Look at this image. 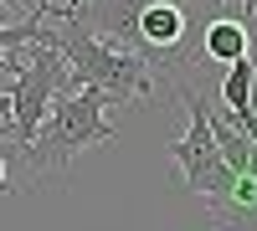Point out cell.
<instances>
[{
    "mask_svg": "<svg viewBox=\"0 0 257 231\" xmlns=\"http://www.w3.org/2000/svg\"><path fill=\"white\" fill-rule=\"evenodd\" d=\"M67 6H88V0H67Z\"/></svg>",
    "mask_w": 257,
    "mask_h": 231,
    "instance_id": "obj_11",
    "label": "cell"
},
{
    "mask_svg": "<svg viewBox=\"0 0 257 231\" xmlns=\"http://www.w3.org/2000/svg\"><path fill=\"white\" fill-rule=\"evenodd\" d=\"M0 6H6V0H0ZM36 11H41V16H47V21L57 16V6H52V0H36Z\"/></svg>",
    "mask_w": 257,
    "mask_h": 231,
    "instance_id": "obj_8",
    "label": "cell"
},
{
    "mask_svg": "<svg viewBox=\"0 0 257 231\" xmlns=\"http://www.w3.org/2000/svg\"><path fill=\"white\" fill-rule=\"evenodd\" d=\"M113 139L118 129L108 123V98L98 88H67L62 98H52L36 139L21 154H26V170L36 180H47V175H62L82 149H98V144H113Z\"/></svg>",
    "mask_w": 257,
    "mask_h": 231,
    "instance_id": "obj_2",
    "label": "cell"
},
{
    "mask_svg": "<svg viewBox=\"0 0 257 231\" xmlns=\"http://www.w3.org/2000/svg\"><path fill=\"white\" fill-rule=\"evenodd\" d=\"M52 21L57 26H41V41H52L62 52V62H67V72H72V88H98L108 98V108L113 103L155 98V67L160 62H149L144 52L103 36L77 6H57Z\"/></svg>",
    "mask_w": 257,
    "mask_h": 231,
    "instance_id": "obj_1",
    "label": "cell"
},
{
    "mask_svg": "<svg viewBox=\"0 0 257 231\" xmlns=\"http://www.w3.org/2000/svg\"><path fill=\"white\" fill-rule=\"evenodd\" d=\"M6 185H11V170H6V159H0V190H6Z\"/></svg>",
    "mask_w": 257,
    "mask_h": 231,
    "instance_id": "obj_9",
    "label": "cell"
},
{
    "mask_svg": "<svg viewBox=\"0 0 257 231\" xmlns=\"http://www.w3.org/2000/svg\"><path fill=\"white\" fill-rule=\"evenodd\" d=\"M252 21L247 16H216V21H206V57L211 62H237L252 52Z\"/></svg>",
    "mask_w": 257,
    "mask_h": 231,
    "instance_id": "obj_6",
    "label": "cell"
},
{
    "mask_svg": "<svg viewBox=\"0 0 257 231\" xmlns=\"http://www.w3.org/2000/svg\"><path fill=\"white\" fill-rule=\"evenodd\" d=\"M180 98H185V108H190V129L180 139H170V159H175V170H180V185L211 205V200H221L231 190L237 170L226 164L216 134H211V98L196 93V88H185V82H180Z\"/></svg>",
    "mask_w": 257,
    "mask_h": 231,
    "instance_id": "obj_4",
    "label": "cell"
},
{
    "mask_svg": "<svg viewBox=\"0 0 257 231\" xmlns=\"http://www.w3.org/2000/svg\"><path fill=\"white\" fill-rule=\"evenodd\" d=\"M242 6H247V16H257V0H242Z\"/></svg>",
    "mask_w": 257,
    "mask_h": 231,
    "instance_id": "obj_10",
    "label": "cell"
},
{
    "mask_svg": "<svg viewBox=\"0 0 257 231\" xmlns=\"http://www.w3.org/2000/svg\"><path fill=\"white\" fill-rule=\"evenodd\" d=\"M0 134H11V93H0Z\"/></svg>",
    "mask_w": 257,
    "mask_h": 231,
    "instance_id": "obj_7",
    "label": "cell"
},
{
    "mask_svg": "<svg viewBox=\"0 0 257 231\" xmlns=\"http://www.w3.org/2000/svg\"><path fill=\"white\" fill-rule=\"evenodd\" d=\"M26 57H16V72H11V134L16 139V149H26V144L36 139L41 129V118H47L52 108V98H62L72 88V72H67V62H62V52L52 47V41H26Z\"/></svg>",
    "mask_w": 257,
    "mask_h": 231,
    "instance_id": "obj_3",
    "label": "cell"
},
{
    "mask_svg": "<svg viewBox=\"0 0 257 231\" xmlns=\"http://www.w3.org/2000/svg\"><path fill=\"white\" fill-rule=\"evenodd\" d=\"M221 231H257V175H237L221 200L206 205Z\"/></svg>",
    "mask_w": 257,
    "mask_h": 231,
    "instance_id": "obj_5",
    "label": "cell"
}]
</instances>
